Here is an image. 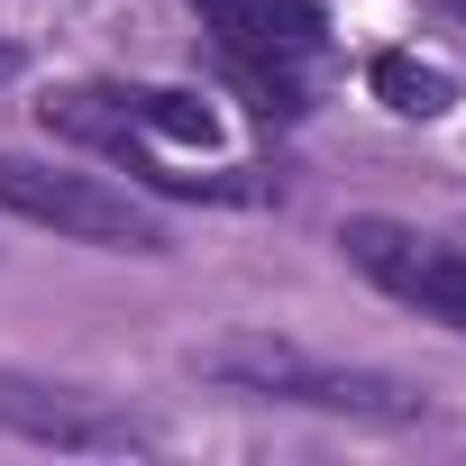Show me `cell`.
Instances as JSON below:
<instances>
[{
	"mask_svg": "<svg viewBox=\"0 0 466 466\" xmlns=\"http://www.w3.org/2000/svg\"><path fill=\"white\" fill-rule=\"evenodd\" d=\"M201 375L238 384V393H266V402H311V411H357V420H420V393L402 375H339V366H311L284 339H228V348L201 357Z\"/></svg>",
	"mask_w": 466,
	"mask_h": 466,
	"instance_id": "3957f363",
	"label": "cell"
},
{
	"mask_svg": "<svg viewBox=\"0 0 466 466\" xmlns=\"http://www.w3.org/2000/svg\"><path fill=\"white\" fill-rule=\"evenodd\" d=\"M366 92H375L393 119H448V110H457V83H448L439 65H420L411 46H384V56L366 65Z\"/></svg>",
	"mask_w": 466,
	"mask_h": 466,
	"instance_id": "8992f818",
	"label": "cell"
},
{
	"mask_svg": "<svg viewBox=\"0 0 466 466\" xmlns=\"http://www.w3.org/2000/svg\"><path fill=\"white\" fill-rule=\"evenodd\" d=\"M339 248H348V266H357L366 284H384L393 302H411V311H430V320L466 329V248L420 238V228L375 219V210H357V219L339 228Z\"/></svg>",
	"mask_w": 466,
	"mask_h": 466,
	"instance_id": "277c9868",
	"label": "cell"
},
{
	"mask_svg": "<svg viewBox=\"0 0 466 466\" xmlns=\"http://www.w3.org/2000/svg\"><path fill=\"white\" fill-rule=\"evenodd\" d=\"M439 10H457V19H466V0H439Z\"/></svg>",
	"mask_w": 466,
	"mask_h": 466,
	"instance_id": "9c48e42d",
	"label": "cell"
},
{
	"mask_svg": "<svg viewBox=\"0 0 466 466\" xmlns=\"http://www.w3.org/2000/svg\"><path fill=\"white\" fill-rule=\"evenodd\" d=\"M110 101H119V119H128L137 137H174V147H219V110H210L201 92H128V83H110Z\"/></svg>",
	"mask_w": 466,
	"mask_h": 466,
	"instance_id": "52a82bcc",
	"label": "cell"
},
{
	"mask_svg": "<svg viewBox=\"0 0 466 466\" xmlns=\"http://www.w3.org/2000/svg\"><path fill=\"white\" fill-rule=\"evenodd\" d=\"M0 420L10 430H28V439H46V448H147V430L137 420H119V411H92L83 393H37V384H0Z\"/></svg>",
	"mask_w": 466,
	"mask_h": 466,
	"instance_id": "5b68a950",
	"label": "cell"
},
{
	"mask_svg": "<svg viewBox=\"0 0 466 466\" xmlns=\"http://www.w3.org/2000/svg\"><path fill=\"white\" fill-rule=\"evenodd\" d=\"M0 210L10 219H37L56 238H83V248H128V257H165V228L147 201H128L119 183L101 174H74V165H28V156H0Z\"/></svg>",
	"mask_w": 466,
	"mask_h": 466,
	"instance_id": "7a4b0ae2",
	"label": "cell"
},
{
	"mask_svg": "<svg viewBox=\"0 0 466 466\" xmlns=\"http://www.w3.org/2000/svg\"><path fill=\"white\" fill-rule=\"evenodd\" d=\"M201 28L219 37L228 74H238L257 92L266 119H302V74L329 56V19H320V0H192Z\"/></svg>",
	"mask_w": 466,
	"mask_h": 466,
	"instance_id": "6da1fadb",
	"label": "cell"
},
{
	"mask_svg": "<svg viewBox=\"0 0 466 466\" xmlns=\"http://www.w3.org/2000/svg\"><path fill=\"white\" fill-rule=\"evenodd\" d=\"M10 74H19V46H0V83H10Z\"/></svg>",
	"mask_w": 466,
	"mask_h": 466,
	"instance_id": "ba28073f",
	"label": "cell"
}]
</instances>
